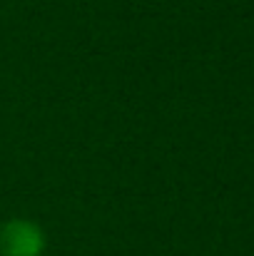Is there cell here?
Returning <instances> with one entry per match:
<instances>
[{
	"mask_svg": "<svg viewBox=\"0 0 254 256\" xmlns=\"http://www.w3.org/2000/svg\"><path fill=\"white\" fill-rule=\"evenodd\" d=\"M45 249V234L38 224L13 219L0 226V256H40Z\"/></svg>",
	"mask_w": 254,
	"mask_h": 256,
	"instance_id": "obj_1",
	"label": "cell"
}]
</instances>
